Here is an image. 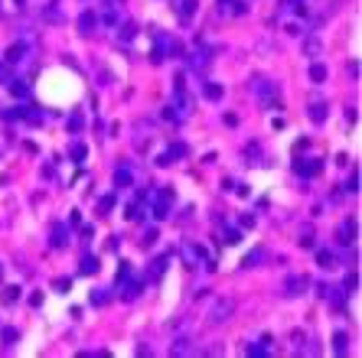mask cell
Listing matches in <instances>:
<instances>
[{"mask_svg": "<svg viewBox=\"0 0 362 358\" xmlns=\"http://www.w3.org/2000/svg\"><path fill=\"white\" fill-rule=\"evenodd\" d=\"M193 10H196V0H183V7H180V17L186 20V17H189Z\"/></svg>", "mask_w": 362, "mask_h": 358, "instance_id": "83f0119b", "label": "cell"}, {"mask_svg": "<svg viewBox=\"0 0 362 358\" xmlns=\"http://www.w3.org/2000/svg\"><path fill=\"white\" fill-rule=\"evenodd\" d=\"M53 287H55V293H69L72 290V280H69V277H55Z\"/></svg>", "mask_w": 362, "mask_h": 358, "instance_id": "603a6c76", "label": "cell"}, {"mask_svg": "<svg viewBox=\"0 0 362 358\" xmlns=\"http://www.w3.org/2000/svg\"><path fill=\"white\" fill-rule=\"evenodd\" d=\"M17 300H20V287H7V290H3V303L10 306V303H17Z\"/></svg>", "mask_w": 362, "mask_h": 358, "instance_id": "cb8c5ba5", "label": "cell"}, {"mask_svg": "<svg viewBox=\"0 0 362 358\" xmlns=\"http://www.w3.org/2000/svg\"><path fill=\"white\" fill-rule=\"evenodd\" d=\"M0 273H3V267H0Z\"/></svg>", "mask_w": 362, "mask_h": 358, "instance_id": "74e56055", "label": "cell"}, {"mask_svg": "<svg viewBox=\"0 0 362 358\" xmlns=\"http://www.w3.org/2000/svg\"><path fill=\"white\" fill-rule=\"evenodd\" d=\"M336 241H340V244H352V241H356V222H352V218H346V222L336 228Z\"/></svg>", "mask_w": 362, "mask_h": 358, "instance_id": "5b68a950", "label": "cell"}, {"mask_svg": "<svg viewBox=\"0 0 362 358\" xmlns=\"http://www.w3.org/2000/svg\"><path fill=\"white\" fill-rule=\"evenodd\" d=\"M131 277H134L131 264H127V260H121V267H118V277H114V287H118V290H121V287H124V283L131 280Z\"/></svg>", "mask_w": 362, "mask_h": 358, "instance_id": "8fae6325", "label": "cell"}, {"mask_svg": "<svg viewBox=\"0 0 362 358\" xmlns=\"http://www.w3.org/2000/svg\"><path fill=\"white\" fill-rule=\"evenodd\" d=\"M114 202H118V199H114V195H105V199H101V212H105V215H108L111 208H114Z\"/></svg>", "mask_w": 362, "mask_h": 358, "instance_id": "4dcf8cb0", "label": "cell"}, {"mask_svg": "<svg viewBox=\"0 0 362 358\" xmlns=\"http://www.w3.org/2000/svg\"><path fill=\"white\" fill-rule=\"evenodd\" d=\"M23 52H26V46H23V43H13L10 46V49H7V62H20V59H23Z\"/></svg>", "mask_w": 362, "mask_h": 358, "instance_id": "2e32d148", "label": "cell"}, {"mask_svg": "<svg viewBox=\"0 0 362 358\" xmlns=\"http://www.w3.org/2000/svg\"><path fill=\"white\" fill-rule=\"evenodd\" d=\"M326 114H329V108L323 104V101L310 104V120H313V124H323V120H326Z\"/></svg>", "mask_w": 362, "mask_h": 358, "instance_id": "4fadbf2b", "label": "cell"}, {"mask_svg": "<svg viewBox=\"0 0 362 358\" xmlns=\"http://www.w3.org/2000/svg\"><path fill=\"white\" fill-rule=\"evenodd\" d=\"M232 309H235V303H232V300H219V303L212 306L209 319H212V323H225V319L232 316Z\"/></svg>", "mask_w": 362, "mask_h": 358, "instance_id": "3957f363", "label": "cell"}, {"mask_svg": "<svg viewBox=\"0 0 362 358\" xmlns=\"http://www.w3.org/2000/svg\"><path fill=\"white\" fill-rule=\"evenodd\" d=\"M108 300H111V293H108V290H95V293H91V303H95V306H105Z\"/></svg>", "mask_w": 362, "mask_h": 358, "instance_id": "d4e9b609", "label": "cell"}, {"mask_svg": "<svg viewBox=\"0 0 362 358\" xmlns=\"http://www.w3.org/2000/svg\"><path fill=\"white\" fill-rule=\"evenodd\" d=\"M141 287H144V280H134V277H131V280L121 287V300H134V296L141 293Z\"/></svg>", "mask_w": 362, "mask_h": 358, "instance_id": "30bf717a", "label": "cell"}, {"mask_svg": "<svg viewBox=\"0 0 362 358\" xmlns=\"http://www.w3.org/2000/svg\"><path fill=\"white\" fill-rule=\"evenodd\" d=\"M154 241H157V228H147V235L141 238V244H144V248H150Z\"/></svg>", "mask_w": 362, "mask_h": 358, "instance_id": "f546056e", "label": "cell"}, {"mask_svg": "<svg viewBox=\"0 0 362 358\" xmlns=\"http://www.w3.org/2000/svg\"><path fill=\"white\" fill-rule=\"evenodd\" d=\"M69 130H75V134L82 130V114H78V111H75V114H69Z\"/></svg>", "mask_w": 362, "mask_h": 358, "instance_id": "4316f807", "label": "cell"}, {"mask_svg": "<svg viewBox=\"0 0 362 358\" xmlns=\"http://www.w3.org/2000/svg\"><path fill=\"white\" fill-rule=\"evenodd\" d=\"M238 241H241L238 231H225V244H238Z\"/></svg>", "mask_w": 362, "mask_h": 358, "instance_id": "e575fe53", "label": "cell"}, {"mask_svg": "<svg viewBox=\"0 0 362 358\" xmlns=\"http://www.w3.org/2000/svg\"><path fill=\"white\" fill-rule=\"evenodd\" d=\"M258 260H264V248H254L248 257L241 260V264H245V267H258Z\"/></svg>", "mask_w": 362, "mask_h": 358, "instance_id": "d6986e66", "label": "cell"}, {"mask_svg": "<svg viewBox=\"0 0 362 358\" xmlns=\"http://www.w3.org/2000/svg\"><path fill=\"white\" fill-rule=\"evenodd\" d=\"M69 156H72V160L75 163H82L88 156V150H85V143H72V150H69Z\"/></svg>", "mask_w": 362, "mask_h": 358, "instance_id": "7402d4cb", "label": "cell"}, {"mask_svg": "<svg viewBox=\"0 0 362 358\" xmlns=\"http://www.w3.org/2000/svg\"><path fill=\"white\" fill-rule=\"evenodd\" d=\"M78 271H82V273H98V271H101L98 257H95V254H85V257H82V267H78Z\"/></svg>", "mask_w": 362, "mask_h": 358, "instance_id": "9a60e30c", "label": "cell"}, {"mask_svg": "<svg viewBox=\"0 0 362 358\" xmlns=\"http://www.w3.org/2000/svg\"><path fill=\"white\" fill-rule=\"evenodd\" d=\"M346 342H349V339H346V332H336V336H333V348H336V352H346Z\"/></svg>", "mask_w": 362, "mask_h": 358, "instance_id": "484cf974", "label": "cell"}, {"mask_svg": "<svg viewBox=\"0 0 362 358\" xmlns=\"http://www.w3.org/2000/svg\"><path fill=\"white\" fill-rule=\"evenodd\" d=\"M0 78H7V68H3V65H0Z\"/></svg>", "mask_w": 362, "mask_h": 358, "instance_id": "8d00e7d4", "label": "cell"}, {"mask_svg": "<svg viewBox=\"0 0 362 358\" xmlns=\"http://www.w3.org/2000/svg\"><path fill=\"white\" fill-rule=\"evenodd\" d=\"M7 85H10V91H13L17 98H26V95H30V85H26V82H13V78H10Z\"/></svg>", "mask_w": 362, "mask_h": 358, "instance_id": "ac0fdd59", "label": "cell"}, {"mask_svg": "<svg viewBox=\"0 0 362 358\" xmlns=\"http://www.w3.org/2000/svg\"><path fill=\"white\" fill-rule=\"evenodd\" d=\"M17 339H20V332H17V329H3V345H13Z\"/></svg>", "mask_w": 362, "mask_h": 358, "instance_id": "f1b7e54d", "label": "cell"}, {"mask_svg": "<svg viewBox=\"0 0 362 358\" xmlns=\"http://www.w3.org/2000/svg\"><path fill=\"white\" fill-rule=\"evenodd\" d=\"M166 55H180V43L173 36H157V49H154V62L166 59Z\"/></svg>", "mask_w": 362, "mask_h": 358, "instance_id": "6da1fadb", "label": "cell"}, {"mask_svg": "<svg viewBox=\"0 0 362 358\" xmlns=\"http://www.w3.org/2000/svg\"><path fill=\"white\" fill-rule=\"evenodd\" d=\"M317 264L320 267H336V257H333L329 251H317Z\"/></svg>", "mask_w": 362, "mask_h": 358, "instance_id": "44dd1931", "label": "cell"}, {"mask_svg": "<svg viewBox=\"0 0 362 358\" xmlns=\"http://www.w3.org/2000/svg\"><path fill=\"white\" fill-rule=\"evenodd\" d=\"M134 33H137V30H134L131 23H127V26H121V39H124V43H127V39H134Z\"/></svg>", "mask_w": 362, "mask_h": 358, "instance_id": "1f68e13d", "label": "cell"}, {"mask_svg": "<svg viewBox=\"0 0 362 358\" xmlns=\"http://www.w3.org/2000/svg\"><path fill=\"white\" fill-rule=\"evenodd\" d=\"M320 166H323L320 160H297V163H294V170H297L300 176H317Z\"/></svg>", "mask_w": 362, "mask_h": 358, "instance_id": "ba28073f", "label": "cell"}, {"mask_svg": "<svg viewBox=\"0 0 362 358\" xmlns=\"http://www.w3.org/2000/svg\"><path fill=\"white\" fill-rule=\"evenodd\" d=\"M356 283H359V277H356V273H349V277H346V283H343V287H346V293L356 290Z\"/></svg>", "mask_w": 362, "mask_h": 358, "instance_id": "836d02e7", "label": "cell"}, {"mask_svg": "<svg viewBox=\"0 0 362 358\" xmlns=\"http://www.w3.org/2000/svg\"><path fill=\"white\" fill-rule=\"evenodd\" d=\"M202 91H206L209 101H222V85H216V82H209V85L202 88Z\"/></svg>", "mask_w": 362, "mask_h": 358, "instance_id": "ffe728a7", "label": "cell"}, {"mask_svg": "<svg viewBox=\"0 0 362 358\" xmlns=\"http://www.w3.org/2000/svg\"><path fill=\"white\" fill-rule=\"evenodd\" d=\"M346 189H349V192H356V189H359V173H356V170H352V176H349V183H346Z\"/></svg>", "mask_w": 362, "mask_h": 358, "instance_id": "d6a6232c", "label": "cell"}, {"mask_svg": "<svg viewBox=\"0 0 362 358\" xmlns=\"http://www.w3.org/2000/svg\"><path fill=\"white\" fill-rule=\"evenodd\" d=\"M320 296H323V300H333L336 306H343L346 290H340V287H329V283H320Z\"/></svg>", "mask_w": 362, "mask_h": 358, "instance_id": "8992f818", "label": "cell"}, {"mask_svg": "<svg viewBox=\"0 0 362 358\" xmlns=\"http://www.w3.org/2000/svg\"><path fill=\"white\" fill-rule=\"evenodd\" d=\"M166 264H170V254H160V257L150 264V273H147V280H160V273L166 271Z\"/></svg>", "mask_w": 362, "mask_h": 358, "instance_id": "9c48e42d", "label": "cell"}, {"mask_svg": "<svg viewBox=\"0 0 362 358\" xmlns=\"http://www.w3.org/2000/svg\"><path fill=\"white\" fill-rule=\"evenodd\" d=\"M49 244H53V248L69 244V228L62 225V222H55V225H53V238H49Z\"/></svg>", "mask_w": 362, "mask_h": 358, "instance_id": "52a82bcc", "label": "cell"}, {"mask_svg": "<svg viewBox=\"0 0 362 358\" xmlns=\"http://www.w3.org/2000/svg\"><path fill=\"white\" fill-rule=\"evenodd\" d=\"M180 156H189V147H186V143H170V147L160 153V160H157V163H160V166H170V163H176Z\"/></svg>", "mask_w": 362, "mask_h": 358, "instance_id": "7a4b0ae2", "label": "cell"}, {"mask_svg": "<svg viewBox=\"0 0 362 358\" xmlns=\"http://www.w3.org/2000/svg\"><path fill=\"white\" fill-rule=\"evenodd\" d=\"M245 352H248V355H264L268 348H264V345H245Z\"/></svg>", "mask_w": 362, "mask_h": 358, "instance_id": "d590c367", "label": "cell"}, {"mask_svg": "<svg viewBox=\"0 0 362 358\" xmlns=\"http://www.w3.org/2000/svg\"><path fill=\"white\" fill-rule=\"evenodd\" d=\"M78 26H82V33H85V36H88V33H91V30H95V26H98V17H95V13H91V10H85V13H82V17H78Z\"/></svg>", "mask_w": 362, "mask_h": 358, "instance_id": "7c38bea8", "label": "cell"}, {"mask_svg": "<svg viewBox=\"0 0 362 358\" xmlns=\"http://www.w3.org/2000/svg\"><path fill=\"white\" fill-rule=\"evenodd\" d=\"M114 186H118V189H127V186H131V170H127V166H118V170H114Z\"/></svg>", "mask_w": 362, "mask_h": 358, "instance_id": "5bb4252c", "label": "cell"}, {"mask_svg": "<svg viewBox=\"0 0 362 358\" xmlns=\"http://www.w3.org/2000/svg\"><path fill=\"white\" fill-rule=\"evenodd\" d=\"M304 287H307V277H304V273H294V277H287V280H284V293H287V296H300Z\"/></svg>", "mask_w": 362, "mask_h": 358, "instance_id": "277c9868", "label": "cell"}, {"mask_svg": "<svg viewBox=\"0 0 362 358\" xmlns=\"http://www.w3.org/2000/svg\"><path fill=\"white\" fill-rule=\"evenodd\" d=\"M310 78H313L317 85H323V78H326V65H323V62H313V65H310Z\"/></svg>", "mask_w": 362, "mask_h": 358, "instance_id": "e0dca14e", "label": "cell"}]
</instances>
